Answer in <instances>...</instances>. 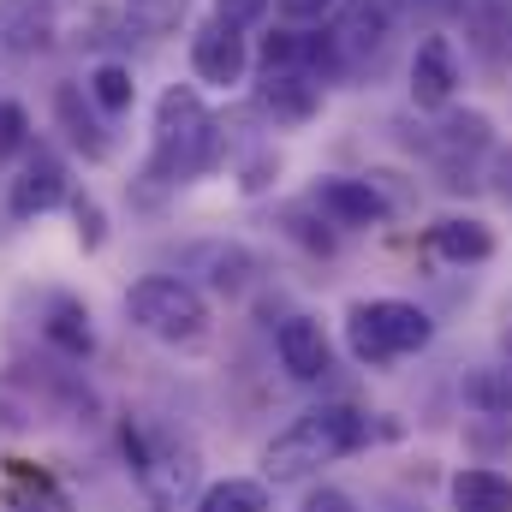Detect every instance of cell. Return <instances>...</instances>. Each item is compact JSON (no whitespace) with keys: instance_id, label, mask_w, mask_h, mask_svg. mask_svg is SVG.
<instances>
[{"instance_id":"cell-23","label":"cell","mask_w":512,"mask_h":512,"mask_svg":"<svg viewBox=\"0 0 512 512\" xmlns=\"http://www.w3.org/2000/svg\"><path fill=\"white\" fill-rule=\"evenodd\" d=\"M274 6H280L286 18H328L340 0H274Z\"/></svg>"},{"instance_id":"cell-6","label":"cell","mask_w":512,"mask_h":512,"mask_svg":"<svg viewBox=\"0 0 512 512\" xmlns=\"http://www.w3.org/2000/svg\"><path fill=\"white\" fill-rule=\"evenodd\" d=\"M256 102L274 126H310L322 114V84L298 66H268V78L256 84Z\"/></svg>"},{"instance_id":"cell-8","label":"cell","mask_w":512,"mask_h":512,"mask_svg":"<svg viewBox=\"0 0 512 512\" xmlns=\"http://www.w3.org/2000/svg\"><path fill=\"white\" fill-rule=\"evenodd\" d=\"M12 215L18 221H30V215H48L54 203H66V167H60V155H48V149H36L24 167H18V179H12Z\"/></svg>"},{"instance_id":"cell-10","label":"cell","mask_w":512,"mask_h":512,"mask_svg":"<svg viewBox=\"0 0 512 512\" xmlns=\"http://www.w3.org/2000/svg\"><path fill=\"white\" fill-rule=\"evenodd\" d=\"M316 203H322V215L334 227H376V221H387V197L370 179H322Z\"/></svg>"},{"instance_id":"cell-9","label":"cell","mask_w":512,"mask_h":512,"mask_svg":"<svg viewBox=\"0 0 512 512\" xmlns=\"http://www.w3.org/2000/svg\"><path fill=\"white\" fill-rule=\"evenodd\" d=\"M274 352H280V370H286L292 382L328 376V334H322V322H310V316H286V322L274 328Z\"/></svg>"},{"instance_id":"cell-5","label":"cell","mask_w":512,"mask_h":512,"mask_svg":"<svg viewBox=\"0 0 512 512\" xmlns=\"http://www.w3.org/2000/svg\"><path fill=\"white\" fill-rule=\"evenodd\" d=\"M245 66H251V48H245L239 24L215 18V24H203V30L191 36V72H197V84L233 90V84L245 78Z\"/></svg>"},{"instance_id":"cell-20","label":"cell","mask_w":512,"mask_h":512,"mask_svg":"<svg viewBox=\"0 0 512 512\" xmlns=\"http://www.w3.org/2000/svg\"><path fill=\"white\" fill-rule=\"evenodd\" d=\"M24 137H30V114H24L18 102H0V161H6V155H18V149H24Z\"/></svg>"},{"instance_id":"cell-16","label":"cell","mask_w":512,"mask_h":512,"mask_svg":"<svg viewBox=\"0 0 512 512\" xmlns=\"http://www.w3.org/2000/svg\"><path fill=\"white\" fill-rule=\"evenodd\" d=\"M197 512H274V501H268V483H256V477H227V483H209V489H203Z\"/></svg>"},{"instance_id":"cell-17","label":"cell","mask_w":512,"mask_h":512,"mask_svg":"<svg viewBox=\"0 0 512 512\" xmlns=\"http://www.w3.org/2000/svg\"><path fill=\"white\" fill-rule=\"evenodd\" d=\"M84 96L102 108V114H126L131 102H137V84H131V66L120 60H102L96 72H90V84H84Z\"/></svg>"},{"instance_id":"cell-2","label":"cell","mask_w":512,"mask_h":512,"mask_svg":"<svg viewBox=\"0 0 512 512\" xmlns=\"http://www.w3.org/2000/svg\"><path fill=\"white\" fill-rule=\"evenodd\" d=\"M215 143H221V126L203 114V102H197L191 84H173V90L155 102V161H149L155 179L203 173V167L215 161Z\"/></svg>"},{"instance_id":"cell-7","label":"cell","mask_w":512,"mask_h":512,"mask_svg":"<svg viewBox=\"0 0 512 512\" xmlns=\"http://www.w3.org/2000/svg\"><path fill=\"white\" fill-rule=\"evenodd\" d=\"M459 90V54L447 36H423L411 54V102L417 108H447Z\"/></svg>"},{"instance_id":"cell-13","label":"cell","mask_w":512,"mask_h":512,"mask_svg":"<svg viewBox=\"0 0 512 512\" xmlns=\"http://www.w3.org/2000/svg\"><path fill=\"white\" fill-rule=\"evenodd\" d=\"M429 245L447 262H489L495 256V233L483 221H471V215H447V221L429 227Z\"/></svg>"},{"instance_id":"cell-1","label":"cell","mask_w":512,"mask_h":512,"mask_svg":"<svg viewBox=\"0 0 512 512\" xmlns=\"http://www.w3.org/2000/svg\"><path fill=\"white\" fill-rule=\"evenodd\" d=\"M370 441V417L358 405H310L304 417H292L268 447H262V471L274 483H298L316 465H334L346 453H358Z\"/></svg>"},{"instance_id":"cell-21","label":"cell","mask_w":512,"mask_h":512,"mask_svg":"<svg viewBox=\"0 0 512 512\" xmlns=\"http://www.w3.org/2000/svg\"><path fill=\"white\" fill-rule=\"evenodd\" d=\"M72 215H78V239H84V251H96V245L108 239V227H102V209H96V197H78V203H72Z\"/></svg>"},{"instance_id":"cell-15","label":"cell","mask_w":512,"mask_h":512,"mask_svg":"<svg viewBox=\"0 0 512 512\" xmlns=\"http://www.w3.org/2000/svg\"><path fill=\"white\" fill-rule=\"evenodd\" d=\"M42 334L66 352V358H90L96 352V328H90V310L78 298H54L48 316H42Z\"/></svg>"},{"instance_id":"cell-11","label":"cell","mask_w":512,"mask_h":512,"mask_svg":"<svg viewBox=\"0 0 512 512\" xmlns=\"http://www.w3.org/2000/svg\"><path fill=\"white\" fill-rule=\"evenodd\" d=\"M387 30H393V24H387V0H352L346 18H340V30H334V48H340V60L382 54Z\"/></svg>"},{"instance_id":"cell-4","label":"cell","mask_w":512,"mask_h":512,"mask_svg":"<svg viewBox=\"0 0 512 512\" xmlns=\"http://www.w3.org/2000/svg\"><path fill=\"white\" fill-rule=\"evenodd\" d=\"M346 340H352L358 364H393L405 352H423L435 340V322H429V310H417L405 298H370V304H352Z\"/></svg>"},{"instance_id":"cell-24","label":"cell","mask_w":512,"mask_h":512,"mask_svg":"<svg viewBox=\"0 0 512 512\" xmlns=\"http://www.w3.org/2000/svg\"><path fill=\"white\" fill-rule=\"evenodd\" d=\"M262 6H268V0H221V18H227V24H245V18L262 12Z\"/></svg>"},{"instance_id":"cell-3","label":"cell","mask_w":512,"mask_h":512,"mask_svg":"<svg viewBox=\"0 0 512 512\" xmlns=\"http://www.w3.org/2000/svg\"><path fill=\"white\" fill-rule=\"evenodd\" d=\"M126 316L131 328H143L149 340L161 346H203L209 334V304L191 280H173V274H149L126 292Z\"/></svg>"},{"instance_id":"cell-22","label":"cell","mask_w":512,"mask_h":512,"mask_svg":"<svg viewBox=\"0 0 512 512\" xmlns=\"http://www.w3.org/2000/svg\"><path fill=\"white\" fill-rule=\"evenodd\" d=\"M304 512H358V501L340 495V489H316V495L304 501Z\"/></svg>"},{"instance_id":"cell-14","label":"cell","mask_w":512,"mask_h":512,"mask_svg":"<svg viewBox=\"0 0 512 512\" xmlns=\"http://www.w3.org/2000/svg\"><path fill=\"white\" fill-rule=\"evenodd\" d=\"M453 512H512V477L471 465L453 477Z\"/></svg>"},{"instance_id":"cell-18","label":"cell","mask_w":512,"mask_h":512,"mask_svg":"<svg viewBox=\"0 0 512 512\" xmlns=\"http://www.w3.org/2000/svg\"><path fill=\"white\" fill-rule=\"evenodd\" d=\"M54 108H60V120H66V137H72L90 161H102V155H108V131H102L90 114H84V108H78V90H72V84L54 96Z\"/></svg>"},{"instance_id":"cell-25","label":"cell","mask_w":512,"mask_h":512,"mask_svg":"<svg viewBox=\"0 0 512 512\" xmlns=\"http://www.w3.org/2000/svg\"><path fill=\"white\" fill-rule=\"evenodd\" d=\"M507 197H512V161H507Z\"/></svg>"},{"instance_id":"cell-12","label":"cell","mask_w":512,"mask_h":512,"mask_svg":"<svg viewBox=\"0 0 512 512\" xmlns=\"http://www.w3.org/2000/svg\"><path fill=\"white\" fill-rule=\"evenodd\" d=\"M54 36V6L48 0H0V42L18 48V54H36L48 48Z\"/></svg>"},{"instance_id":"cell-19","label":"cell","mask_w":512,"mask_h":512,"mask_svg":"<svg viewBox=\"0 0 512 512\" xmlns=\"http://www.w3.org/2000/svg\"><path fill=\"white\" fill-rule=\"evenodd\" d=\"M126 12L143 36H173L179 18L191 12V0H126Z\"/></svg>"}]
</instances>
